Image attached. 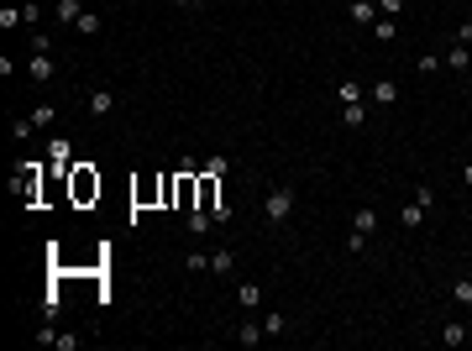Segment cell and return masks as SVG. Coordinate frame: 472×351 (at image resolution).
Listing matches in <instances>:
<instances>
[{"instance_id":"1","label":"cell","mask_w":472,"mask_h":351,"mask_svg":"<svg viewBox=\"0 0 472 351\" xmlns=\"http://www.w3.org/2000/svg\"><path fill=\"white\" fill-rule=\"evenodd\" d=\"M294 199H299L294 184H273L268 194H262V215H268V221H289V215H294Z\"/></svg>"},{"instance_id":"2","label":"cell","mask_w":472,"mask_h":351,"mask_svg":"<svg viewBox=\"0 0 472 351\" xmlns=\"http://www.w3.org/2000/svg\"><path fill=\"white\" fill-rule=\"evenodd\" d=\"M69 173H74V199H79V205H90V199L100 194V178H94L84 163H79V168H69Z\"/></svg>"},{"instance_id":"3","label":"cell","mask_w":472,"mask_h":351,"mask_svg":"<svg viewBox=\"0 0 472 351\" xmlns=\"http://www.w3.org/2000/svg\"><path fill=\"white\" fill-rule=\"evenodd\" d=\"M116 105H121L116 89H94V94H90V116H110Z\"/></svg>"},{"instance_id":"4","label":"cell","mask_w":472,"mask_h":351,"mask_svg":"<svg viewBox=\"0 0 472 351\" xmlns=\"http://www.w3.org/2000/svg\"><path fill=\"white\" fill-rule=\"evenodd\" d=\"M352 22L357 26H373L378 22V0H352Z\"/></svg>"},{"instance_id":"5","label":"cell","mask_w":472,"mask_h":351,"mask_svg":"<svg viewBox=\"0 0 472 351\" xmlns=\"http://www.w3.org/2000/svg\"><path fill=\"white\" fill-rule=\"evenodd\" d=\"M236 305H242V309L252 315V309L262 305V289H258V283H242V289H236Z\"/></svg>"},{"instance_id":"6","label":"cell","mask_w":472,"mask_h":351,"mask_svg":"<svg viewBox=\"0 0 472 351\" xmlns=\"http://www.w3.org/2000/svg\"><path fill=\"white\" fill-rule=\"evenodd\" d=\"M262 336H268V330H262L258 320H242V325H236V341H242V346H258Z\"/></svg>"},{"instance_id":"7","label":"cell","mask_w":472,"mask_h":351,"mask_svg":"<svg viewBox=\"0 0 472 351\" xmlns=\"http://www.w3.org/2000/svg\"><path fill=\"white\" fill-rule=\"evenodd\" d=\"M467 336H472V330L462 325V320H451V325H441V341H446V346H467Z\"/></svg>"},{"instance_id":"8","label":"cell","mask_w":472,"mask_h":351,"mask_svg":"<svg viewBox=\"0 0 472 351\" xmlns=\"http://www.w3.org/2000/svg\"><path fill=\"white\" fill-rule=\"evenodd\" d=\"M32 79H37V84L53 79V53H32Z\"/></svg>"},{"instance_id":"9","label":"cell","mask_w":472,"mask_h":351,"mask_svg":"<svg viewBox=\"0 0 472 351\" xmlns=\"http://www.w3.org/2000/svg\"><path fill=\"white\" fill-rule=\"evenodd\" d=\"M367 32H373L378 42H394V37H399V26H394V16H378V22L367 26Z\"/></svg>"},{"instance_id":"10","label":"cell","mask_w":472,"mask_h":351,"mask_svg":"<svg viewBox=\"0 0 472 351\" xmlns=\"http://www.w3.org/2000/svg\"><path fill=\"white\" fill-rule=\"evenodd\" d=\"M210 225H215V215H210V210H200V205L189 210V231H194V236H205Z\"/></svg>"},{"instance_id":"11","label":"cell","mask_w":472,"mask_h":351,"mask_svg":"<svg viewBox=\"0 0 472 351\" xmlns=\"http://www.w3.org/2000/svg\"><path fill=\"white\" fill-rule=\"evenodd\" d=\"M53 11H58V22H79V16H84V0H58V6H53Z\"/></svg>"},{"instance_id":"12","label":"cell","mask_w":472,"mask_h":351,"mask_svg":"<svg viewBox=\"0 0 472 351\" xmlns=\"http://www.w3.org/2000/svg\"><path fill=\"white\" fill-rule=\"evenodd\" d=\"M451 305L472 309V278H457V283H451Z\"/></svg>"},{"instance_id":"13","label":"cell","mask_w":472,"mask_h":351,"mask_svg":"<svg viewBox=\"0 0 472 351\" xmlns=\"http://www.w3.org/2000/svg\"><path fill=\"white\" fill-rule=\"evenodd\" d=\"M336 100H342V105H362V84H336Z\"/></svg>"},{"instance_id":"14","label":"cell","mask_w":472,"mask_h":351,"mask_svg":"<svg viewBox=\"0 0 472 351\" xmlns=\"http://www.w3.org/2000/svg\"><path fill=\"white\" fill-rule=\"evenodd\" d=\"M0 26H6V32H11V26H26V11L22 6H0Z\"/></svg>"},{"instance_id":"15","label":"cell","mask_w":472,"mask_h":351,"mask_svg":"<svg viewBox=\"0 0 472 351\" xmlns=\"http://www.w3.org/2000/svg\"><path fill=\"white\" fill-rule=\"evenodd\" d=\"M441 63H446V69H457V74H462V69H467V63H472V53H467V47L457 42V47H451V53H446V58H441Z\"/></svg>"},{"instance_id":"16","label":"cell","mask_w":472,"mask_h":351,"mask_svg":"<svg viewBox=\"0 0 472 351\" xmlns=\"http://www.w3.org/2000/svg\"><path fill=\"white\" fill-rule=\"evenodd\" d=\"M373 100H378V105H394V100H399V84H389V79L373 84Z\"/></svg>"},{"instance_id":"17","label":"cell","mask_w":472,"mask_h":351,"mask_svg":"<svg viewBox=\"0 0 472 351\" xmlns=\"http://www.w3.org/2000/svg\"><path fill=\"white\" fill-rule=\"evenodd\" d=\"M373 225H378V210H357V215H352V231L373 236Z\"/></svg>"},{"instance_id":"18","label":"cell","mask_w":472,"mask_h":351,"mask_svg":"<svg viewBox=\"0 0 472 351\" xmlns=\"http://www.w3.org/2000/svg\"><path fill=\"white\" fill-rule=\"evenodd\" d=\"M74 26H79L84 37H94V32H106V22H100V16H94V11H84L79 22H74Z\"/></svg>"},{"instance_id":"19","label":"cell","mask_w":472,"mask_h":351,"mask_svg":"<svg viewBox=\"0 0 472 351\" xmlns=\"http://www.w3.org/2000/svg\"><path fill=\"white\" fill-rule=\"evenodd\" d=\"M399 221H404V225H410V231H414V225L425 221V205H420V199H414V205H404V210H399Z\"/></svg>"},{"instance_id":"20","label":"cell","mask_w":472,"mask_h":351,"mask_svg":"<svg viewBox=\"0 0 472 351\" xmlns=\"http://www.w3.org/2000/svg\"><path fill=\"white\" fill-rule=\"evenodd\" d=\"M231 268H236V257H231V252H210V273H221V278H226Z\"/></svg>"},{"instance_id":"21","label":"cell","mask_w":472,"mask_h":351,"mask_svg":"<svg viewBox=\"0 0 472 351\" xmlns=\"http://www.w3.org/2000/svg\"><path fill=\"white\" fill-rule=\"evenodd\" d=\"M342 121L346 126H367V110L362 105H342Z\"/></svg>"},{"instance_id":"22","label":"cell","mask_w":472,"mask_h":351,"mask_svg":"<svg viewBox=\"0 0 472 351\" xmlns=\"http://www.w3.org/2000/svg\"><path fill=\"white\" fill-rule=\"evenodd\" d=\"M53 346H58V351H79V336H74V330H58V336H53Z\"/></svg>"},{"instance_id":"23","label":"cell","mask_w":472,"mask_h":351,"mask_svg":"<svg viewBox=\"0 0 472 351\" xmlns=\"http://www.w3.org/2000/svg\"><path fill=\"white\" fill-rule=\"evenodd\" d=\"M283 325H289V315H268V320H262V330H268V336H278Z\"/></svg>"},{"instance_id":"24","label":"cell","mask_w":472,"mask_h":351,"mask_svg":"<svg viewBox=\"0 0 472 351\" xmlns=\"http://www.w3.org/2000/svg\"><path fill=\"white\" fill-rule=\"evenodd\" d=\"M378 11H383V16H399V11H404V0H378Z\"/></svg>"},{"instance_id":"25","label":"cell","mask_w":472,"mask_h":351,"mask_svg":"<svg viewBox=\"0 0 472 351\" xmlns=\"http://www.w3.org/2000/svg\"><path fill=\"white\" fill-rule=\"evenodd\" d=\"M457 42H462V47L472 42V22H462V26H457Z\"/></svg>"},{"instance_id":"26","label":"cell","mask_w":472,"mask_h":351,"mask_svg":"<svg viewBox=\"0 0 472 351\" xmlns=\"http://www.w3.org/2000/svg\"><path fill=\"white\" fill-rule=\"evenodd\" d=\"M462 184H467V189H472V163H467V168H462Z\"/></svg>"},{"instance_id":"27","label":"cell","mask_w":472,"mask_h":351,"mask_svg":"<svg viewBox=\"0 0 472 351\" xmlns=\"http://www.w3.org/2000/svg\"><path fill=\"white\" fill-rule=\"evenodd\" d=\"M174 6H200V0H174Z\"/></svg>"}]
</instances>
